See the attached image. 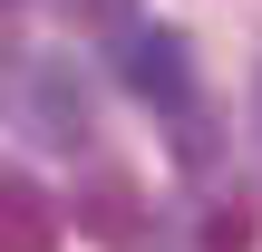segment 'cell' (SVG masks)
<instances>
[{"label":"cell","instance_id":"1","mask_svg":"<svg viewBox=\"0 0 262 252\" xmlns=\"http://www.w3.org/2000/svg\"><path fill=\"white\" fill-rule=\"evenodd\" d=\"M19 117H29L39 146H78V136H88V78H78L68 58H39V68L19 78Z\"/></svg>","mask_w":262,"mask_h":252},{"label":"cell","instance_id":"2","mask_svg":"<svg viewBox=\"0 0 262 252\" xmlns=\"http://www.w3.org/2000/svg\"><path fill=\"white\" fill-rule=\"evenodd\" d=\"M78 223H88L97 243L136 252V243H146V194H136V175H117V165H97V175L78 185Z\"/></svg>","mask_w":262,"mask_h":252},{"label":"cell","instance_id":"3","mask_svg":"<svg viewBox=\"0 0 262 252\" xmlns=\"http://www.w3.org/2000/svg\"><path fill=\"white\" fill-rule=\"evenodd\" d=\"M0 252H58V204L19 165H0Z\"/></svg>","mask_w":262,"mask_h":252},{"label":"cell","instance_id":"4","mask_svg":"<svg viewBox=\"0 0 262 252\" xmlns=\"http://www.w3.org/2000/svg\"><path fill=\"white\" fill-rule=\"evenodd\" d=\"M126 87H136L146 107H185V87H194L185 39H175V29H136V39H126Z\"/></svg>","mask_w":262,"mask_h":252},{"label":"cell","instance_id":"5","mask_svg":"<svg viewBox=\"0 0 262 252\" xmlns=\"http://www.w3.org/2000/svg\"><path fill=\"white\" fill-rule=\"evenodd\" d=\"M243 243H253V214H243V204H224V214L204 223V252H243Z\"/></svg>","mask_w":262,"mask_h":252},{"label":"cell","instance_id":"6","mask_svg":"<svg viewBox=\"0 0 262 252\" xmlns=\"http://www.w3.org/2000/svg\"><path fill=\"white\" fill-rule=\"evenodd\" d=\"M68 19H78V29H126L136 0H68Z\"/></svg>","mask_w":262,"mask_h":252}]
</instances>
